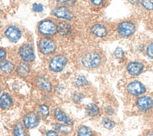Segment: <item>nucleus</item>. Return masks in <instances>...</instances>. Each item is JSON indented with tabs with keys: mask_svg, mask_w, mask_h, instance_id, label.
Returning <instances> with one entry per match:
<instances>
[{
	"mask_svg": "<svg viewBox=\"0 0 153 136\" xmlns=\"http://www.w3.org/2000/svg\"><path fill=\"white\" fill-rule=\"evenodd\" d=\"M56 128L61 132H68L70 129L68 126L62 124H57L56 125Z\"/></svg>",
	"mask_w": 153,
	"mask_h": 136,
	"instance_id": "31",
	"label": "nucleus"
},
{
	"mask_svg": "<svg viewBox=\"0 0 153 136\" xmlns=\"http://www.w3.org/2000/svg\"><path fill=\"white\" fill-rule=\"evenodd\" d=\"M102 56L99 52L92 50L86 53L83 56L81 62L84 67L93 69L100 67L102 63Z\"/></svg>",
	"mask_w": 153,
	"mask_h": 136,
	"instance_id": "4",
	"label": "nucleus"
},
{
	"mask_svg": "<svg viewBox=\"0 0 153 136\" xmlns=\"http://www.w3.org/2000/svg\"><path fill=\"white\" fill-rule=\"evenodd\" d=\"M1 87H0V93H1Z\"/></svg>",
	"mask_w": 153,
	"mask_h": 136,
	"instance_id": "39",
	"label": "nucleus"
},
{
	"mask_svg": "<svg viewBox=\"0 0 153 136\" xmlns=\"http://www.w3.org/2000/svg\"><path fill=\"white\" fill-rule=\"evenodd\" d=\"M102 123H103V125L104 126V127L107 129H111L115 126L114 122L111 119L108 118V117L104 118L103 119Z\"/></svg>",
	"mask_w": 153,
	"mask_h": 136,
	"instance_id": "28",
	"label": "nucleus"
},
{
	"mask_svg": "<svg viewBox=\"0 0 153 136\" xmlns=\"http://www.w3.org/2000/svg\"><path fill=\"white\" fill-rule=\"evenodd\" d=\"M112 21L101 19L94 22L90 27V33L94 38L110 40L112 37Z\"/></svg>",
	"mask_w": 153,
	"mask_h": 136,
	"instance_id": "2",
	"label": "nucleus"
},
{
	"mask_svg": "<svg viewBox=\"0 0 153 136\" xmlns=\"http://www.w3.org/2000/svg\"><path fill=\"white\" fill-rule=\"evenodd\" d=\"M92 7L96 10H101L107 7L112 0H89Z\"/></svg>",
	"mask_w": 153,
	"mask_h": 136,
	"instance_id": "16",
	"label": "nucleus"
},
{
	"mask_svg": "<svg viewBox=\"0 0 153 136\" xmlns=\"http://www.w3.org/2000/svg\"><path fill=\"white\" fill-rule=\"evenodd\" d=\"M78 136H91L90 129L86 126H81L78 131Z\"/></svg>",
	"mask_w": 153,
	"mask_h": 136,
	"instance_id": "27",
	"label": "nucleus"
},
{
	"mask_svg": "<svg viewBox=\"0 0 153 136\" xmlns=\"http://www.w3.org/2000/svg\"><path fill=\"white\" fill-rule=\"evenodd\" d=\"M106 109H108V110L107 111V113L109 114H111L112 113H113V110L110 107V108H107Z\"/></svg>",
	"mask_w": 153,
	"mask_h": 136,
	"instance_id": "37",
	"label": "nucleus"
},
{
	"mask_svg": "<svg viewBox=\"0 0 153 136\" xmlns=\"http://www.w3.org/2000/svg\"><path fill=\"white\" fill-rule=\"evenodd\" d=\"M38 114L41 118L45 119L49 114L48 108L45 105H41L38 110Z\"/></svg>",
	"mask_w": 153,
	"mask_h": 136,
	"instance_id": "25",
	"label": "nucleus"
},
{
	"mask_svg": "<svg viewBox=\"0 0 153 136\" xmlns=\"http://www.w3.org/2000/svg\"><path fill=\"white\" fill-rule=\"evenodd\" d=\"M55 116L56 119L65 122L68 125H72V121L59 108H57L55 110Z\"/></svg>",
	"mask_w": 153,
	"mask_h": 136,
	"instance_id": "18",
	"label": "nucleus"
},
{
	"mask_svg": "<svg viewBox=\"0 0 153 136\" xmlns=\"http://www.w3.org/2000/svg\"><path fill=\"white\" fill-rule=\"evenodd\" d=\"M75 83H76V86L81 87V86H84L87 85L88 84V82L85 77L80 75L76 79Z\"/></svg>",
	"mask_w": 153,
	"mask_h": 136,
	"instance_id": "29",
	"label": "nucleus"
},
{
	"mask_svg": "<svg viewBox=\"0 0 153 136\" xmlns=\"http://www.w3.org/2000/svg\"><path fill=\"white\" fill-rule=\"evenodd\" d=\"M7 38L11 42H17L22 36L20 30L14 26L8 27L5 31Z\"/></svg>",
	"mask_w": 153,
	"mask_h": 136,
	"instance_id": "12",
	"label": "nucleus"
},
{
	"mask_svg": "<svg viewBox=\"0 0 153 136\" xmlns=\"http://www.w3.org/2000/svg\"><path fill=\"white\" fill-rule=\"evenodd\" d=\"M43 9V6L40 4H35L33 5V10L35 12H41Z\"/></svg>",
	"mask_w": 153,
	"mask_h": 136,
	"instance_id": "32",
	"label": "nucleus"
},
{
	"mask_svg": "<svg viewBox=\"0 0 153 136\" xmlns=\"http://www.w3.org/2000/svg\"><path fill=\"white\" fill-rule=\"evenodd\" d=\"M144 43L140 44L142 50L148 58L153 60V38H145L144 37Z\"/></svg>",
	"mask_w": 153,
	"mask_h": 136,
	"instance_id": "14",
	"label": "nucleus"
},
{
	"mask_svg": "<svg viewBox=\"0 0 153 136\" xmlns=\"http://www.w3.org/2000/svg\"><path fill=\"white\" fill-rule=\"evenodd\" d=\"M57 31L60 35H67L71 33V27L68 23L65 21H62L57 25Z\"/></svg>",
	"mask_w": 153,
	"mask_h": 136,
	"instance_id": "17",
	"label": "nucleus"
},
{
	"mask_svg": "<svg viewBox=\"0 0 153 136\" xmlns=\"http://www.w3.org/2000/svg\"><path fill=\"white\" fill-rule=\"evenodd\" d=\"M17 72L21 76H27L29 72V67L28 65L25 62L20 63L17 68Z\"/></svg>",
	"mask_w": 153,
	"mask_h": 136,
	"instance_id": "23",
	"label": "nucleus"
},
{
	"mask_svg": "<svg viewBox=\"0 0 153 136\" xmlns=\"http://www.w3.org/2000/svg\"><path fill=\"white\" fill-rule=\"evenodd\" d=\"M71 0H56V1L60 4H65L69 3Z\"/></svg>",
	"mask_w": 153,
	"mask_h": 136,
	"instance_id": "36",
	"label": "nucleus"
},
{
	"mask_svg": "<svg viewBox=\"0 0 153 136\" xmlns=\"http://www.w3.org/2000/svg\"><path fill=\"white\" fill-rule=\"evenodd\" d=\"M47 136H59V135L54 131H49L47 132Z\"/></svg>",
	"mask_w": 153,
	"mask_h": 136,
	"instance_id": "34",
	"label": "nucleus"
},
{
	"mask_svg": "<svg viewBox=\"0 0 153 136\" xmlns=\"http://www.w3.org/2000/svg\"><path fill=\"white\" fill-rule=\"evenodd\" d=\"M146 136H153V132H149V133L146 135Z\"/></svg>",
	"mask_w": 153,
	"mask_h": 136,
	"instance_id": "38",
	"label": "nucleus"
},
{
	"mask_svg": "<svg viewBox=\"0 0 153 136\" xmlns=\"http://www.w3.org/2000/svg\"><path fill=\"white\" fill-rule=\"evenodd\" d=\"M12 101L8 93H4L0 98V106L4 109L9 108L11 105Z\"/></svg>",
	"mask_w": 153,
	"mask_h": 136,
	"instance_id": "19",
	"label": "nucleus"
},
{
	"mask_svg": "<svg viewBox=\"0 0 153 136\" xmlns=\"http://www.w3.org/2000/svg\"><path fill=\"white\" fill-rule=\"evenodd\" d=\"M39 46L41 52L44 55L53 53L56 48L55 43L50 39H42L39 41Z\"/></svg>",
	"mask_w": 153,
	"mask_h": 136,
	"instance_id": "10",
	"label": "nucleus"
},
{
	"mask_svg": "<svg viewBox=\"0 0 153 136\" xmlns=\"http://www.w3.org/2000/svg\"><path fill=\"white\" fill-rule=\"evenodd\" d=\"M13 64L8 61H2L0 62V69L5 73H10L13 69Z\"/></svg>",
	"mask_w": 153,
	"mask_h": 136,
	"instance_id": "20",
	"label": "nucleus"
},
{
	"mask_svg": "<svg viewBox=\"0 0 153 136\" xmlns=\"http://www.w3.org/2000/svg\"><path fill=\"white\" fill-rule=\"evenodd\" d=\"M145 69V64L139 61H134L128 62L126 66V71L131 76H138Z\"/></svg>",
	"mask_w": 153,
	"mask_h": 136,
	"instance_id": "5",
	"label": "nucleus"
},
{
	"mask_svg": "<svg viewBox=\"0 0 153 136\" xmlns=\"http://www.w3.org/2000/svg\"><path fill=\"white\" fill-rule=\"evenodd\" d=\"M128 92L133 95L139 96L146 92L145 86L138 80H133L129 82L126 87Z\"/></svg>",
	"mask_w": 153,
	"mask_h": 136,
	"instance_id": "6",
	"label": "nucleus"
},
{
	"mask_svg": "<svg viewBox=\"0 0 153 136\" xmlns=\"http://www.w3.org/2000/svg\"><path fill=\"white\" fill-rule=\"evenodd\" d=\"M145 28L148 31H153V18L145 26Z\"/></svg>",
	"mask_w": 153,
	"mask_h": 136,
	"instance_id": "33",
	"label": "nucleus"
},
{
	"mask_svg": "<svg viewBox=\"0 0 153 136\" xmlns=\"http://www.w3.org/2000/svg\"><path fill=\"white\" fill-rule=\"evenodd\" d=\"M19 54L22 58L26 62H31L35 59L32 46L29 44H25L20 48Z\"/></svg>",
	"mask_w": 153,
	"mask_h": 136,
	"instance_id": "9",
	"label": "nucleus"
},
{
	"mask_svg": "<svg viewBox=\"0 0 153 136\" xmlns=\"http://www.w3.org/2000/svg\"><path fill=\"white\" fill-rule=\"evenodd\" d=\"M124 2L128 5L133 10V12L137 8L141 0H124Z\"/></svg>",
	"mask_w": 153,
	"mask_h": 136,
	"instance_id": "26",
	"label": "nucleus"
},
{
	"mask_svg": "<svg viewBox=\"0 0 153 136\" xmlns=\"http://www.w3.org/2000/svg\"><path fill=\"white\" fill-rule=\"evenodd\" d=\"M24 123L27 128H33L36 127L39 123L38 117L34 113H29L25 117Z\"/></svg>",
	"mask_w": 153,
	"mask_h": 136,
	"instance_id": "15",
	"label": "nucleus"
},
{
	"mask_svg": "<svg viewBox=\"0 0 153 136\" xmlns=\"http://www.w3.org/2000/svg\"><path fill=\"white\" fill-rule=\"evenodd\" d=\"M66 58L62 55H57L54 57L50 63V68L55 72H59L62 71L66 64Z\"/></svg>",
	"mask_w": 153,
	"mask_h": 136,
	"instance_id": "8",
	"label": "nucleus"
},
{
	"mask_svg": "<svg viewBox=\"0 0 153 136\" xmlns=\"http://www.w3.org/2000/svg\"><path fill=\"white\" fill-rule=\"evenodd\" d=\"M124 51L122 49L120 48V47H117L114 52V56L117 58V59H121L123 58L124 57Z\"/></svg>",
	"mask_w": 153,
	"mask_h": 136,
	"instance_id": "30",
	"label": "nucleus"
},
{
	"mask_svg": "<svg viewBox=\"0 0 153 136\" xmlns=\"http://www.w3.org/2000/svg\"><path fill=\"white\" fill-rule=\"evenodd\" d=\"M53 13L57 17L67 20H71L74 17L73 14L69 11V9L65 7L56 8L53 10Z\"/></svg>",
	"mask_w": 153,
	"mask_h": 136,
	"instance_id": "13",
	"label": "nucleus"
},
{
	"mask_svg": "<svg viewBox=\"0 0 153 136\" xmlns=\"http://www.w3.org/2000/svg\"><path fill=\"white\" fill-rule=\"evenodd\" d=\"M86 113L88 116L94 117L99 114V110L98 107L96 104L93 103H90L86 107Z\"/></svg>",
	"mask_w": 153,
	"mask_h": 136,
	"instance_id": "22",
	"label": "nucleus"
},
{
	"mask_svg": "<svg viewBox=\"0 0 153 136\" xmlns=\"http://www.w3.org/2000/svg\"><path fill=\"white\" fill-rule=\"evenodd\" d=\"M38 29L44 35H52L57 31V26L52 21L46 20L41 22L39 25Z\"/></svg>",
	"mask_w": 153,
	"mask_h": 136,
	"instance_id": "7",
	"label": "nucleus"
},
{
	"mask_svg": "<svg viewBox=\"0 0 153 136\" xmlns=\"http://www.w3.org/2000/svg\"><path fill=\"white\" fill-rule=\"evenodd\" d=\"M14 136H26L25 129L21 123H17L14 129Z\"/></svg>",
	"mask_w": 153,
	"mask_h": 136,
	"instance_id": "24",
	"label": "nucleus"
},
{
	"mask_svg": "<svg viewBox=\"0 0 153 136\" xmlns=\"http://www.w3.org/2000/svg\"><path fill=\"white\" fill-rule=\"evenodd\" d=\"M140 20L136 14L112 21L111 40H128L136 36Z\"/></svg>",
	"mask_w": 153,
	"mask_h": 136,
	"instance_id": "1",
	"label": "nucleus"
},
{
	"mask_svg": "<svg viewBox=\"0 0 153 136\" xmlns=\"http://www.w3.org/2000/svg\"><path fill=\"white\" fill-rule=\"evenodd\" d=\"M37 84L44 90L45 91H50L51 90V84L50 83V81L47 80L45 78H39L37 80Z\"/></svg>",
	"mask_w": 153,
	"mask_h": 136,
	"instance_id": "21",
	"label": "nucleus"
},
{
	"mask_svg": "<svg viewBox=\"0 0 153 136\" xmlns=\"http://www.w3.org/2000/svg\"><path fill=\"white\" fill-rule=\"evenodd\" d=\"M133 13L137 14L145 26L153 18V0H141Z\"/></svg>",
	"mask_w": 153,
	"mask_h": 136,
	"instance_id": "3",
	"label": "nucleus"
},
{
	"mask_svg": "<svg viewBox=\"0 0 153 136\" xmlns=\"http://www.w3.org/2000/svg\"><path fill=\"white\" fill-rule=\"evenodd\" d=\"M6 56V52L2 49L0 48V59H4Z\"/></svg>",
	"mask_w": 153,
	"mask_h": 136,
	"instance_id": "35",
	"label": "nucleus"
},
{
	"mask_svg": "<svg viewBox=\"0 0 153 136\" xmlns=\"http://www.w3.org/2000/svg\"><path fill=\"white\" fill-rule=\"evenodd\" d=\"M137 107L143 111L149 110L153 105V99L149 96H142L138 98L136 102Z\"/></svg>",
	"mask_w": 153,
	"mask_h": 136,
	"instance_id": "11",
	"label": "nucleus"
}]
</instances>
